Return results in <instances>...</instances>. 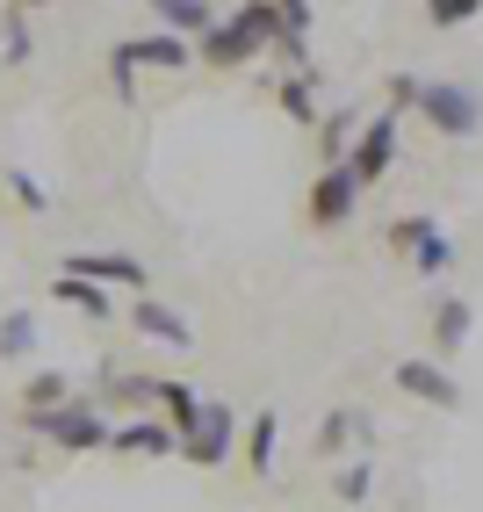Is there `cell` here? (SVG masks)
Wrapping results in <instances>:
<instances>
[{
	"label": "cell",
	"instance_id": "6da1fadb",
	"mask_svg": "<svg viewBox=\"0 0 483 512\" xmlns=\"http://www.w3.org/2000/svg\"><path fill=\"white\" fill-rule=\"evenodd\" d=\"M274 37H282V8H260V0H253V8H231L195 51H202V65H210V73H231V65L274 51Z\"/></svg>",
	"mask_w": 483,
	"mask_h": 512
},
{
	"label": "cell",
	"instance_id": "7a4b0ae2",
	"mask_svg": "<svg viewBox=\"0 0 483 512\" xmlns=\"http://www.w3.org/2000/svg\"><path fill=\"white\" fill-rule=\"evenodd\" d=\"M29 433L51 440V448H65V455H87V448H109L116 426L101 419L94 397H73V404H58V412H37V419H29Z\"/></svg>",
	"mask_w": 483,
	"mask_h": 512
},
{
	"label": "cell",
	"instance_id": "3957f363",
	"mask_svg": "<svg viewBox=\"0 0 483 512\" xmlns=\"http://www.w3.org/2000/svg\"><path fill=\"white\" fill-rule=\"evenodd\" d=\"M195 51H188V37H123L116 51H109V87H116V101H137V65H159V73H181Z\"/></svg>",
	"mask_w": 483,
	"mask_h": 512
},
{
	"label": "cell",
	"instance_id": "277c9868",
	"mask_svg": "<svg viewBox=\"0 0 483 512\" xmlns=\"http://www.w3.org/2000/svg\"><path fill=\"white\" fill-rule=\"evenodd\" d=\"M419 116L440 130V138H476L483 130V94L469 80H426L419 87Z\"/></svg>",
	"mask_w": 483,
	"mask_h": 512
},
{
	"label": "cell",
	"instance_id": "5b68a950",
	"mask_svg": "<svg viewBox=\"0 0 483 512\" xmlns=\"http://www.w3.org/2000/svg\"><path fill=\"white\" fill-rule=\"evenodd\" d=\"M361 181L347 174V166H318V181H310V195H303V217L318 224V231H339L354 210H361Z\"/></svg>",
	"mask_w": 483,
	"mask_h": 512
},
{
	"label": "cell",
	"instance_id": "8992f818",
	"mask_svg": "<svg viewBox=\"0 0 483 512\" xmlns=\"http://www.w3.org/2000/svg\"><path fill=\"white\" fill-rule=\"evenodd\" d=\"M390 246L411 253V267H419L426 282H440L447 267H455V238H447L433 217H397V224H390Z\"/></svg>",
	"mask_w": 483,
	"mask_h": 512
},
{
	"label": "cell",
	"instance_id": "52a82bcc",
	"mask_svg": "<svg viewBox=\"0 0 483 512\" xmlns=\"http://www.w3.org/2000/svg\"><path fill=\"white\" fill-rule=\"evenodd\" d=\"M58 275H80L94 289H137V296H152V267L130 260V253H65Z\"/></svg>",
	"mask_w": 483,
	"mask_h": 512
},
{
	"label": "cell",
	"instance_id": "ba28073f",
	"mask_svg": "<svg viewBox=\"0 0 483 512\" xmlns=\"http://www.w3.org/2000/svg\"><path fill=\"white\" fill-rule=\"evenodd\" d=\"M238 419H231V404H217V397H202V419H195V433L181 440V455L195 462V469H217V462H231V448H238Z\"/></svg>",
	"mask_w": 483,
	"mask_h": 512
},
{
	"label": "cell",
	"instance_id": "9c48e42d",
	"mask_svg": "<svg viewBox=\"0 0 483 512\" xmlns=\"http://www.w3.org/2000/svg\"><path fill=\"white\" fill-rule=\"evenodd\" d=\"M390 383H397L404 397L433 404V412H455V404H462V390H455V375H447V361H433V354H404V361L390 368Z\"/></svg>",
	"mask_w": 483,
	"mask_h": 512
},
{
	"label": "cell",
	"instance_id": "30bf717a",
	"mask_svg": "<svg viewBox=\"0 0 483 512\" xmlns=\"http://www.w3.org/2000/svg\"><path fill=\"white\" fill-rule=\"evenodd\" d=\"M390 166H397V116L383 109V116L361 123V138H354V152H347V174H354L361 188H375Z\"/></svg>",
	"mask_w": 483,
	"mask_h": 512
},
{
	"label": "cell",
	"instance_id": "8fae6325",
	"mask_svg": "<svg viewBox=\"0 0 483 512\" xmlns=\"http://www.w3.org/2000/svg\"><path fill=\"white\" fill-rule=\"evenodd\" d=\"M109 455H181V433L166 419H152V412H137L109 433Z\"/></svg>",
	"mask_w": 483,
	"mask_h": 512
},
{
	"label": "cell",
	"instance_id": "7c38bea8",
	"mask_svg": "<svg viewBox=\"0 0 483 512\" xmlns=\"http://www.w3.org/2000/svg\"><path fill=\"white\" fill-rule=\"evenodd\" d=\"M130 325L145 332V339H159V347H174V354H188V347H195V325H188L181 311H166V303H152V296H137Z\"/></svg>",
	"mask_w": 483,
	"mask_h": 512
},
{
	"label": "cell",
	"instance_id": "4fadbf2b",
	"mask_svg": "<svg viewBox=\"0 0 483 512\" xmlns=\"http://www.w3.org/2000/svg\"><path fill=\"white\" fill-rule=\"evenodd\" d=\"M469 325H476V311H469L462 296H440L433 303V347H440V361L469 347Z\"/></svg>",
	"mask_w": 483,
	"mask_h": 512
},
{
	"label": "cell",
	"instance_id": "5bb4252c",
	"mask_svg": "<svg viewBox=\"0 0 483 512\" xmlns=\"http://www.w3.org/2000/svg\"><path fill=\"white\" fill-rule=\"evenodd\" d=\"M80 390H73V375H58V368H37L22 383V419H37V412H58V404H73Z\"/></svg>",
	"mask_w": 483,
	"mask_h": 512
},
{
	"label": "cell",
	"instance_id": "9a60e30c",
	"mask_svg": "<svg viewBox=\"0 0 483 512\" xmlns=\"http://www.w3.org/2000/svg\"><path fill=\"white\" fill-rule=\"evenodd\" d=\"M274 101H282V116H289V123L318 130V73H289L282 87H274Z\"/></svg>",
	"mask_w": 483,
	"mask_h": 512
},
{
	"label": "cell",
	"instance_id": "2e32d148",
	"mask_svg": "<svg viewBox=\"0 0 483 512\" xmlns=\"http://www.w3.org/2000/svg\"><path fill=\"white\" fill-rule=\"evenodd\" d=\"M159 22H166V29H188V37L202 44V37L224 22V8H210V0H159Z\"/></svg>",
	"mask_w": 483,
	"mask_h": 512
},
{
	"label": "cell",
	"instance_id": "e0dca14e",
	"mask_svg": "<svg viewBox=\"0 0 483 512\" xmlns=\"http://www.w3.org/2000/svg\"><path fill=\"white\" fill-rule=\"evenodd\" d=\"M159 412H166V426H174V433L188 440V433H195V419H202V390L166 383V375H159Z\"/></svg>",
	"mask_w": 483,
	"mask_h": 512
},
{
	"label": "cell",
	"instance_id": "ac0fdd59",
	"mask_svg": "<svg viewBox=\"0 0 483 512\" xmlns=\"http://www.w3.org/2000/svg\"><path fill=\"white\" fill-rule=\"evenodd\" d=\"M274 440H282V419L260 412V419L246 426V440H238V455H246V469H253V476H267V469H274Z\"/></svg>",
	"mask_w": 483,
	"mask_h": 512
},
{
	"label": "cell",
	"instance_id": "d6986e66",
	"mask_svg": "<svg viewBox=\"0 0 483 512\" xmlns=\"http://www.w3.org/2000/svg\"><path fill=\"white\" fill-rule=\"evenodd\" d=\"M51 296L73 303V311H87V318H109V311H116L109 289H94V282H80V275H51Z\"/></svg>",
	"mask_w": 483,
	"mask_h": 512
},
{
	"label": "cell",
	"instance_id": "ffe728a7",
	"mask_svg": "<svg viewBox=\"0 0 483 512\" xmlns=\"http://www.w3.org/2000/svg\"><path fill=\"white\" fill-rule=\"evenodd\" d=\"M94 404H159V375H109Z\"/></svg>",
	"mask_w": 483,
	"mask_h": 512
},
{
	"label": "cell",
	"instance_id": "44dd1931",
	"mask_svg": "<svg viewBox=\"0 0 483 512\" xmlns=\"http://www.w3.org/2000/svg\"><path fill=\"white\" fill-rule=\"evenodd\" d=\"M22 354H37V311L0 318V361H22Z\"/></svg>",
	"mask_w": 483,
	"mask_h": 512
},
{
	"label": "cell",
	"instance_id": "7402d4cb",
	"mask_svg": "<svg viewBox=\"0 0 483 512\" xmlns=\"http://www.w3.org/2000/svg\"><path fill=\"white\" fill-rule=\"evenodd\" d=\"M354 433H361V412H325V426H318V455H347Z\"/></svg>",
	"mask_w": 483,
	"mask_h": 512
},
{
	"label": "cell",
	"instance_id": "603a6c76",
	"mask_svg": "<svg viewBox=\"0 0 483 512\" xmlns=\"http://www.w3.org/2000/svg\"><path fill=\"white\" fill-rule=\"evenodd\" d=\"M0 37H8V44H0V58H8V65H22L29 51H37V37H29V22L8 8V15H0Z\"/></svg>",
	"mask_w": 483,
	"mask_h": 512
},
{
	"label": "cell",
	"instance_id": "cb8c5ba5",
	"mask_svg": "<svg viewBox=\"0 0 483 512\" xmlns=\"http://www.w3.org/2000/svg\"><path fill=\"white\" fill-rule=\"evenodd\" d=\"M8 188H15V202H22L29 217H44V210H51V195H44V181H37V174H22V166H8Z\"/></svg>",
	"mask_w": 483,
	"mask_h": 512
},
{
	"label": "cell",
	"instance_id": "d4e9b609",
	"mask_svg": "<svg viewBox=\"0 0 483 512\" xmlns=\"http://www.w3.org/2000/svg\"><path fill=\"white\" fill-rule=\"evenodd\" d=\"M426 22H433V29H462V22H476V0H433Z\"/></svg>",
	"mask_w": 483,
	"mask_h": 512
},
{
	"label": "cell",
	"instance_id": "484cf974",
	"mask_svg": "<svg viewBox=\"0 0 483 512\" xmlns=\"http://www.w3.org/2000/svg\"><path fill=\"white\" fill-rule=\"evenodd\" d=\"M368 484H375V469H368V462H347V469H339V498H347V505H361Z\"/></svg>",
	"mask_w": 483,
	"mask_h": 512
}]
</instances>
